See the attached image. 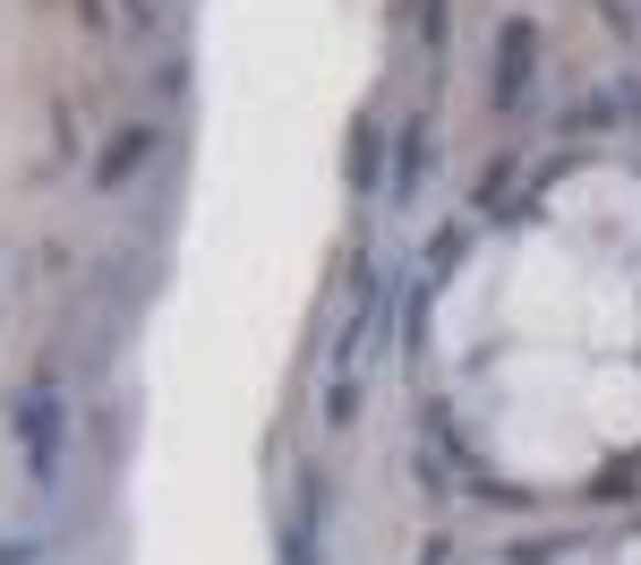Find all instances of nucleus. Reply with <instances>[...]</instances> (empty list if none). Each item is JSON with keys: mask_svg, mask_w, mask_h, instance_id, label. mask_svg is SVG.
Returning <instances> with one entry per match:
<instances>
[{"mask_svg": "<svg viewBox=\"0 0 641 565\" xmlns=\"http://www.w3.org/2000/svg\"><path fill=\"white\" fill-rule=\"evenodd\" d=\"M18 437L34 446V480H52V471H61V420H52V395H34L27 411H18Z\"/></svg>", "mask_w": 641, "mask_h": 565, "instance_id": "1", "label": "nucleus"}, {"mask_svg": "<svg viewBox=\"0 0 641 565\" xmlns=\"http://www.w3.org/2000/svg\"><path fill=\"white\" fill-rule=\"evenodd\" d=\"M496 69H505V77H496V103H522V86H530V77H522V69H530V27H513V43L496 52Z\"/></svg>", "mask_w": 641, "mask_h": 565, "instance_id": "2", "label": "nucleus"}, {"mask_svg": "<svg viewBox=\"0 0 641 565\" xmlns=\"http://www.w3.org/2000/svg\"><path fill=\"white\" fill-rule=\"evenodd\" d=\"M146 146H155V137H146V129H128L120 146H112V164H103L95 180H120V171H137V164H146Z\"/></svg>", "mask_w": 641, "mask_h": 565, "instance_id": "3", "label": "nucleus"}]
</instances>
